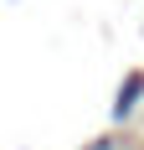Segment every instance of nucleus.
Segmentation results:
<instances>
[{
	"label": "nucleus",
	"mask_w": 144,
	"mask_h": 150,
	"mask_svg": "<svg viewBox=\"0 0 144 150\" xmlns=\"http://www.w3.org/2000/svg\"><path fill=\"white\" fill-rule=\"evenodd\" d=\"M139 98H144V73H129V78H124V88H118L113 114H118V119H129L134 109H139Z\"/></svg>",
	"instance_id": "f257e3e1"
}]
</instances>
